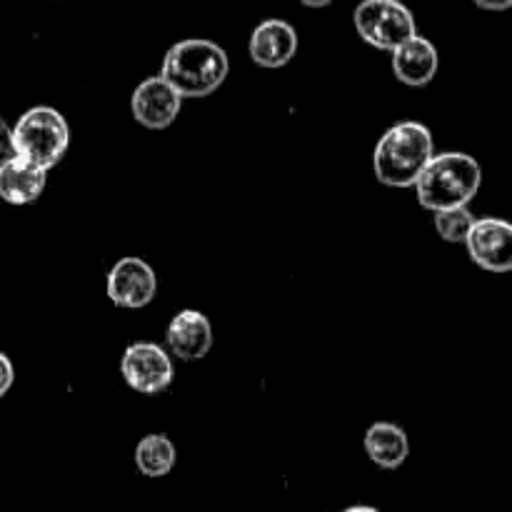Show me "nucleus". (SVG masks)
<instances>
[{"label": "nucleus", "instance_id": "f257e3e1", "mask_svg": "<svg viewBox=\"0 0 512 512\" xmlns=\"http://www.w3.org/2000/svg\"><path fill=\"white\" fill-rule=\"evenodd\" d=\"M433 158L430 130L423 123L405 120L385 130V135L375 145V178L390 188H410V185H418Z\"/></svg>", "mask_w": 512, "mask_h": 512}, {"label": "nucleus", "instance_id": "f03ea898", "mask_svg": "<svg viewBox=\"0 0 512 512\" xmlns=\"http://www.w3.org/2000/svg\"><path fill=\"white\" fill-rule=\"evenodd\" d=\"M228 53L205 38H188L175 43L163 58V78L183 98H205L215 93L228 78Z\"/></svg>", "mask_w": 512, "mask_h": 512}, {"label": "nucleus", "instance_id": "7ed1b4c3", "mask_svg": "<svg viewBox=\"0 0 512 512\" xmlns=\"http://www.w3.org/2000/svg\"><path fill=\"white\" fill-rule=\"evenodd\" d=\"M483 183L480 163L468 153H440L418 180V200L425 210L468 208Z\"/></svg>", "mask_w": 512, "mask_h": 512}, {"label": "nucleus", "instance_id": "20e7f679", "mask_svg": "<svg viewBox=\"0 0 512 512\" xmlns=\"http://www.w3.org/2000/svg\"><path fill=\"white\" fill-rule=\"evenodd\" d=\"M13 140L18 158L38 168L50 170L63 160L70 145V128L63 115L48 105L30 108L13 125Z\"/></svg>", "mask_w": 512, "mask_h": 512}, {"label": "nucleus", "instance_id": "39448f33", "mask_svg": "<svg viewBox=\"0 0 512 512\" xmlns=\"http://www.w3.org/2000/svg\"><path fill=\"white\" fill-rule=\"evenodd\" d=\"M353 23L365 43L388 53L418 35L413 13L400 0H363L355 8Z\"/></svg>", "mask_w": 512, "mask_h": 512}, {"label": "nucleus", "instance_id": "423d86ee", "mask_svg": "<svg viewBox=\"0 0 512 512\" xmlns=\"http://www.w3.org/2000/svg\"><path fill=\"white\" fill-rule=\"evenodd\" d=\"M125 383L143 395L163 393L173 383V360L168 358L160 345L155 343H133L125 348L123 363H120Z\"/></svg>", "mask_w": 512, "mask_h": 512}, {"label": "nucleus", "instance_id": "0eeeda50", "mask_svg": "<svg viewBox=\"0 0 512 512\" xmlns=\"http://www.w3.org/2000/svg\"><path fill=\"white\" fill-rule=\"evenodd\" d=\"M468 253L475 265L490 273L512 270V223L503 218H478L468 238Z\"/></svg>", "mask_w": 512, "mask_h": 512}, {"label": "nucleus", "instance_id": "6e6552de", "mask_svg": "<svg viewBox=\"0 0 512 512\" xmlns=\"http://www.w3.org/2000/svg\"><path fill=\"white\" fill-rule=\"evenodd\" d=\"M180 105H183V95L163 78V75H153L145 78L138 88L133 90L130 98V110L133 118L138 120L143 128L163 130L178 118Z\"/></svg>", "mask_w": 512, "mask_h": 512}, {"label": "nucleus", "instance_id": "1a4fd4ad", "mask_svg": "<svg viewBox=\"0 0 512 512\" xmlns=\"http://www.w3.org/2000/svg\"><path fill=\"white\" fill-rule=\"evenodd\" d=\"M158 293L155 270L143 258H123L108 275V298L120 308H145Z\"/></svg>", "mask_w": 512, "mask_h": 512}, {"label": "nucleus", "instance_id": "9d476101", "mask_svg": "<svg viewBox=\"0 0 512 512\" xmlns=\"http://www.w3.org/2000/svg\"><path fill=\"white\" fill-rule=\"evenodd\" d=\"M248 50L260 68H283L298 53V33L285 20H263L250 35Z\"/></svg>", "mask_w": 512, "mask_h": 512}, {"label": "nucleus", "instance_id": "9b49d317", "mask_svg": "<svg viewBox=\"0 0 512 512\" xmlns=\"http://www.w3.org/2000/svg\"><path fill=\"white\" fill-rule=\"evenodd\" d=\"M168 348L175 358L185 360H203L213 348V328L210 320L198 310H180L168 325Z\"/></svg>", "mask_w": 512, "mask_h": 512}, {"label": "nucleus", "instance_id": "f8f14e48", "mask_svg": "<svg viewBox=\"0 0 512 512\" xmlns=\"http://www.w3.org/2000/svg\"><path fill=\"white\" fill-rule=\"evenodd\" d=\"M438 68V48L428 38H423V35H415V38H410L408 43H403L393 53L395 78L405 85H413V88L428 85L438 75Z\"/></svg>", "mask_w": 512, "mask_h": 512}, {"label": "nucleus", "instance_id": "ddd939ff", "mask_svg": "<svg viewBox=\"0 0 512 512\" xmlns=\"http://www.w3.org/2000/svg\"><path fill=\"white\" fill-rule=\"evenodd\" d=\"M48 170L15 155L0 168V198L10 205H30L43 195Z\"/></svg>", "mask_w": 512, "mask_h": 512}, {"label": "nucleus", "instance_id": "4468645a", "mask_svg": "<svg viewBox=\"0 0 512 512\" xmlns=\"http://www.w3.org/2000/svg\"><path fill=\"white\" fill-rule=\"evenodd\" d=\"M365 453L375 465L385 470H395L405 463L410 453L408 435L393 423H375L365 433Z\"/></svg>", "mask_w": 512, "mask_h": 512}, {"label": "nucleus", "instance_id": "2eb2a0df", "mask_svg": "<svg viewBox=\"0 0 512 512\" xmlns=\"http://www.w3.org/2000/svg\"><path fill=\"white\" fill-rule=\"evenodd\" d=\"M135 465L145 478H163L175 465V445L168 435H145L135 448Z\"/></svg>", "mask_w": 512, "mask_h": 512}, {"label": "nucleus", "instance_id": "dca6fc26", "mask_svg": "<svg viewBox=\"0 0 512 512\" xmlns=\"http://www.w3.org/2000/svg\"><path fill=\"white\" fill-rule=\"evenodd\" d=\"M475 220L478 218L468 208L440 210V213H435V230L448 243H468Z\"/></svg>", "mask_w": 512, "mask_h": 512}, {"label": "nucleus", "instance_id": "f3484780", "mask_svg": "<svg viewBox=\"0 0 512 512\" xmlns=\"http://www.w3.org/2000/svg\"><path fill=\"white\" fill-rule=\"evenodd\" d=\"M15 140H13V128L5 123V118H0V168H3L8 160L15 158Z\"/></svg>", "mask_w": 512, "mask_h": 512}, {"label": "nucleus", "instance_id": "a211bd4d", "mask_svg": "<svg viewBox=\"0 0 512 512\" xmlns=\"http://www.w3.org/2000/svg\"><path fill=\"white\" fill-rule=\"evenodd\" d=\"M13 380H15L13 363H10L8 355L0 353V398H3L10 388H13Z\"/></svg>", "mask_w": 512, "mask_h": 512}, {"label": "nucleus", "instance_id": "6ab92c4d", "mask_svg": "<svg viewBox=\"0 0 512 512\" xmlns=\"http://www.w3.org/2000/svg\"><path fill=\"white\" fill-rule=\"evenodd\" d=\"M483 10H508L512 8V0H473Z\"/></svg>", "mask_w": 512, "mask_h": 512}, {"label": "nucleus", "instance_id": "aec40b11", "mask_svg": "<svg viewBox=\"0 0 512 512\" xmlns=\"http://www.w3.org/2000/svg\"><path fill=\"white\" fill-rule=\"evenodd\" d=\"M303 5H308V8H325V5H330L333 0H300Z\"/></svg>", "mask_w": 512, "mask_h": 512}, {"label": "nucleus", "instance_id": "412c9836", "mask_svg": "<svg viewBox=\"0 0 512 512\" xmlns=\"http://www.w3.org/2000/svg\"><path fill=\"white\" fill-rule=\"evenodd\" d=\"M343 512H380L378 508H370V505H353V508L343 510Z\"/></svg>", "mask_w": 512, "mask_h": 512}]
</instances>
